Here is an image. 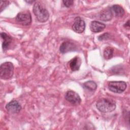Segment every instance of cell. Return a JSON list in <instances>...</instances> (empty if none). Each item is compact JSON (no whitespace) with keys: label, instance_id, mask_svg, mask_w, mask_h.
I'll return each mask as SVG.
<instances>
[{"label":"cell","instance_id":"obj_1","mask_svg":"<svg viewBox=\"0 0 130 130\" xmlns=\"http://www.w3.org/2000/svg\"><path fill=\"white\" fill-rule=\"evenodd\" d=\"M33 12L38 20L41 22H46L49 17L48 11L40 2L35 3L33 7Z\"/></svg>","mask_w":130,"mask_h":130},{"label":"cell","instance_id":"obj_2","mask_svg":"<svg viewBox=\"0 0 130 130\" xmlns=\"http://www.w3.org/2000/svg\"><path fill=\"white\" fill-rule=\"evenodd\" d=\"M96 108L102 113H108L114 111L116 108L114 101L110 99H102L96 104Z\"/></svg>","mask_w":130,"mask_h":130},{"label":"cell","instance_id":"obj_3","mask_svg":"<svg viewBox=\"0 0 130 130\" xmlns=\"http://www.w3.org/2000/svg\"><path fill=\"white\" fill-rule=\"evenodd\" d=\"M14 67L11 62H5L1 65L0 76L1 79L7 80L11 78L13 75Z\"/></svg>","mask_w":130,"mask_h":130},{"label":"cell","instance_id":"obj_4","mask_svg":"<svg viewBox=\"0 0 130 130\" xmlns=\"http://www.w3.org/2000/svg\"><path fill=\"white\" fill-rule=\"evenodd\" d=\"M126 88V83L122 81H110L108 83L109 89L114 93H122Z\"/></svg>","mask_w":130,"mask_h":130},{"label":"cell","instance_id":"obj_5","mask_svg":"<svg viewBox=\"0 0 130 130\" xmlns=\"http://www.w3.org/2000/svg\"><path fill=\"white\" fill-rule=\"evenodd\" d=\"M16 22L22 25H28L31 23V16L28 11L19 12L16 17Z\"/></svg>","mask_w":130,"mask_h":130},{"label":"cell","instance_id":"obj_6","mask_svg":"<svg viewBox=\"0 0 130 130\" xmlns=\"http://www.w3.org/2000/svg\"><path fill=\"white\" fill-rule=\"evenodd\" d=\"M65 99L73 105L77 106L81 102V98L79 94L72 90L68 91L65 95Z\"/></svg>","mask_w":130,"mask_h":130},{"label":"cell","instance_id":"obj_7","mask_svg":"<svg viewBox=\"0 0 130 130\" xmlns=\"http://www.w3.org/2000/svg\"><path fill=\"white\" fill-rule=\"evenodd\" d=\"M85 28V23L83 19L80 17H77L74 19L72 25L73 30L77 33L83 32Z\"/></svg>","mask_w":130,"mask_h":130},{"label":"cell","instance_id":"obj_8","mask_svg":"<svg viewBox=\"0 0 130 130\" xmlns=\"http://www.w3.org/2000/svg\"><path fill=\"white\" fill-rule=\"evenodd\" d=\"M6 109L9 113L16 114L19 112L21 109V107L17 101L13 100L6 105Z\"/></svg>","mask_w":130,"mask_h":130},{"label":"cell","instance_id":"obj_9","mask_svg":"<svg viewBox=\"0 0 130 130\" xmlns=\"http://www.w3.org/2000/svg\"><path fill=\"white\" fill-rule=\"evenodd\" d=\"M77 50V47L73 43L66 41L61 44L60 46L59 50L62 53H65L68 52L75 51Z\"/></svg>","mask_w":130,"mask_h":130},{"label":"cell","instance_id":"obj_10","mask_svg":"<svg viewBox=\"0 0 130 130\" xmlns=\"http://www.w3.org/2000/svg\"><path fill=\"white\" fill-rule=\"evenodd\" d=\"M106 27L105 24L97 21H93L90 25V29L93 32H98L103 31Z\"/></svg>","mask_w":130,"mask_h":130},{"label":"cell","instance_id":"obj_11","mask_svg":"<svg viewBox=\"0 0 130 130\" xmlns=\"http://www.w3.org/2000/svg\"><path fill=\"white\" fill-rule=\"evenodd\" d=\"M1 38L3 40V44H2V47H3V50L4 51H5L7 49H8L10 44H11V43L12 42V39L10 36L8 35L6 33L4 32H2L1 33Z\"/></svg>","mask_w":130,"mask_h":130},{"label":"cell","instance_id":"obj_12","mask_svg":"<svg viewBox=\"0 0 130 130\" xmlns=\"http://www.w3.org/2000/svg\"><path fill=\"white\" fill-rule=\"evenodd\" d=\"M81 62V59L78 56H75L71 59L69 62V66L72 71H76L79 70Z\"/></svg>","mask_w":130,"mask_h":130},{"label":"cell","instance_id":"obj_13","mask_svg":"<svg viewBox=\"0 0 130 130\" xmlns=\"http://www.w3.org/2000/svg\"><path fill=\"white\" fill-rule=\"evenodd\" d=\"M113 15L111 8L106 9L101 12L100 19L103 21H107L110 20L112 18Z\"/></svg>","mask_w":130,"mask_h":130},{"label":"cell","instance_id":"obj_14","mask_svg":"<svg viewBox=\"0 0 130 130\" xmlns=\"http://www.w3.org/2000/svg\"><path fill=\"white\" fill-rule=\"evenodd\" d=\"M111 8V10L114 15L117 17H121L124 14V10L122 7L118 5H113Z\"/></svg>","mask_w":130,"mask_h":130},{"label":"cell","instance_id":"obj_15","mask_svg":"<svg viewBox=\"0 0 130 130\" xmlns=\"http://www.w3.org/2000/svg\"><path fill=\"white\" fill-rule=\"evenodd\" d=\"M84 88L87 89L90 91H94L97 87L96 84L93 81H88L83 84Z\"/></svg>","mask_w":130,"mask_h":130},{"label":"cell","instance_id":"obj_16","mask_svg":"<svg viewBox=\"0 0 130 130\" xmlns=\"http://www.w3.org/2000/svg\"><path fill=\"white\" fill-rule=\"evenodd\" d=\"M114 54V49L111 47H107L105 48L104 51V56L106 59L111 58Z\"/></svg>","mask_w":130,"mask_h":130},{"label":"cell","instance_id":"obj_17","mask_svg":"<svg viewBox=\"0 0 130 130\" xmlns=\"http://www.w3.org/2000/svg\"><path fill=\"white\" fill-rule=\"evenodd\" d=\"M10 2L9 1H1V6H0V12H2L9 5Z\"/></svg>","mask_w":130,"mask_h":130},{"label":"cell","instance_id":"obj_18","mask_svg":"<svg viewBox=\"0 0 130 130\" xmlns=\"http://www.w3.org/2000/svg\"><path fill=\"white\" fill-rule=\"evenodd\" d=\"M64 5L67 7H69L73 4V1H62Z\"/></svg>","mask_w":130,"mask_h":130},{"label":"cell","instance_id":"obj_19","mask_svg":"<svg viewBox=\"0 0 130 130\" xmlns=\"http://www.w3.org/2000/svg\"><path fill=\"white\" fill-rule=\"evenodd\" d=\"M109 37V34L108 33H105L104 34H103L102 35H101L99 37V40L101 41L103 40H106Z\"/></svg>","mask_w":130,"mask_h":130},{"label":"cell","instance_id":"obj_20","mask_svg":"<svg viewBox=\"0 0 130 130\" xmlns=\"http://www.w3.org/2000/svg\"><path fill=\"white\" fill-rule=\"evenodd\" d=\"M126 26L128 27V28H129V20H128L127 22V23H126L125 24V25H124V26H126Z\"/></svg>","mask_w":130,"mask_h":130},{"label":"cell","instance_id":"obj_21","mask_svg":"<svg viewBox=\"0 0 130 130\" xmlns=\"http://www.w3.org/2000/svg\"><path fill=\"white\" fill-rule=\"evenodd\" d=\"M26 2H27V3H29V4H31V3H33V2H35V1H25Z\"/></svg>","mask_w":130,"mask_h":130}]
</instances>
